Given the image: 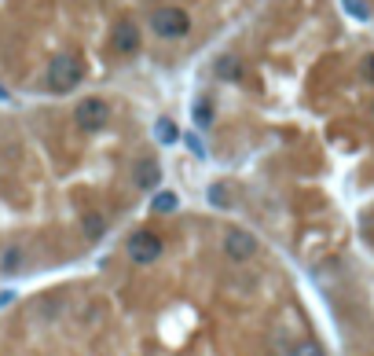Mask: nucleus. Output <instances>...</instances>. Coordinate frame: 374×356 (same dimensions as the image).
<instances>
[{
  "label": "nucleus",
  "mask_w": 374,
  "mask_h": 356,
  "mask_svg": "<svg viewBox=\"0 0 374 356\" xmlns=\"http://www.w3.org/2000/svg\"><path fill=\"white\" fill-rule=\"evenodd\" d=\"M84 77V62L77 52H59L48 67V89L52 92H74Z\"/></svg>",
  "instance_id": "nucleus-1"
},
{
  "label": "nucleus",
  "mask_w": 374,
  "mask_h": 356,
  "mask_svg": "<svg viewBox=\"0 0 374 356\" xmlns=\"http://www.w3.org/2000/svg\"><path fill=\"white\" fill-rule=\"evenodd\" d=\"M150 30L172 40V37H184L191 30V15L184 8H158V11H150Z\"/></svg>",
  "instance_id": "nucleus-2"
},
{
  "label": "nucleus",
  "mask_w": 374,
  "mask_h": 356,
  "mask_svg": "<svg viewBox=\"0 0 374 356\" xmlns=\"http://www.w3.org/2000/svg\"><path fill=\"white\" fill-rule=\"evenodd\" d=\"M74 118H77V125L84 133H99V129H106V121H110V103L99 99V96H88V99L77 103Z\"/></svg>",
  "instance_id": "nucleus-3"
},
{
  "label": "nucleus",
  "mask_w": 374,
  "mask_h": 356,
  "mask_svg": "<svg viewBox=\"0 0 374 356\" xmlns=\"http://www.w3.org/2000/svg\"><path fill=\"white\" fill-rule=\"evenodd\" d=\"M128 257L136 261V265H150V261H158L162 257V239L147 232V228H140V232H132L128 235Z\"/></svg>",
  "instance_id": "nucleus-4"
},
{
  "label": "nucleus",
  "mask_w": 374,
  "mask_h": 356,
  "mask_svg": "<svg viewBox=\"0 0 374 356\" xmlns=\"http://www.w3.org/2000/svg\"><path fill=\"white\" fill-rule=\"evenodd\" d=\"M224 254L231 261H250L257 254V239L246 232V228H228L224 232Z\"/></svg>",
  "instance_id": "nucleus-5"
},
{
  "label": "nucleus",
  "mask_w": 374,
  "mask_h": 356,
  "mask_svg": "<svg viewBox=\"0 0 374 356\" xmlns=\"http://www.w3.org/2000/svg\"><path fill=\"white\" fill-rule=\"evenodd\" d=\"M110 45H114L121 55H132L140 48V26L132 23V18H118L114 30H110Z\"/></svg>",
  "instance_id": "nucleus-6"
},
{
  "label": "nucleus",
  "mask_w": 374,
  "mask_h": 356,
  "mask_svg": "<svg viewBox=\"0 0 374 356\" xmlns=\"http://www.w3.org/2000/svg\"><path fill=\"white\" fill-rule=\"evenodd\" d=\"M132 180H136L140 191H154V187L162 184V165L154 158H140L136 162V173H132Z\"/></svg>",
  "instance_id": "nucleus-7"
},
{
  "label": "nucleus",
  "mask_w": 374,
  "mask_h": 356,
  "mask_svg": "<svg viewBox=\"0 0 374 356\" xmlns=\"http://www.w3.org/2000/svg\"><path fill=\"white\" fill-rule=\"evenodd\" d=\"M154 136H158V143H176L180 140V129H176L172 118H158L154 121Z\"/></svg>",
  "instance_id": "nucleus-8"
},
{
  "label": "nucleus",
  "mask_w": 374,
  "mask_h": 356,
  "mask_svg": "<svg viewBox=\"0 0 374 356\" xmlns=\"http://www.w3.org/2000/svg\"><path fill=\"white\" fill-rule=\"evenodd\" d=\"M176 202H180V199H176L172 191H158V195H154V202H150V209H154V213H172Z\"/></svg>",
  "instance_id": "nucleus-9"
},
{
  "label": "nucleus",
  "mask_w": 374,
  "mask_h": 356,
  "mask_svg": "<svg viewBox=\"0 0 374 356\" xmlns=\"http://www.w3.org/2000/svg\"><path fill=\"white\" fill-rule=\"evenodd\" d=\"M209 202L216 209H231V195H228V184H213L209 187Z\"/></svg>",
  "instance_id": "nucleus-10"
},
{
  "label": "nucleus",
  "mask_w": 374,
  "mask_h": 356,
  "mask_svg": "<svg viewBox=\"0 0 374 356\" xmlns=\"http://www.w3.org/2000/svg\"><path fill=\"white\" fill-rule=\"evenodd\" d=\"M216 70H220V77H224V81H238V77H242V74H238V70H242V67H238V59H231V55L220 59V62H216Z\"/></svg>",
  "instance_id": "nucleus-11"
},
{
  "label": "nucleus",
  "mask_w": 374,
  "mask_h": 356,
  "mask_svg": "<svg viewBox=\"0 0 374 356\" xmlns=\"http://www.w3.org/2000/svg\"><path fill=\"white\" fill-rule=\"evenodd\" d=\"M341 4H345V11H348L352 18H360V23H367V18H370L367 0H341Z\"/></svg>",
  "instance_id": "nucleus-12"
},
{
  "label": "nucleus",
  "mask_w": 374,
  "mask_h": 356,
  "mask_svg": "<svg viewBox=\"0 0 374 356\" xmlns=\"http://www.w3.org/2000/svg\"><path fill=\"white\" fill-rule=\"evenodd\" d=\"M290 356H326V352H323V345H319V342L304 338V342H297V345H294V352H290Z\"/></svg>",
  "instance_id": "nucleus-13"
},
{
  "label": "nucleus",
  "mask_w": 374,
  "mask_h": 356,
  "mask_svg": "<svg viewBox=\"0 0 374 356\" xmlns=\"http://www.w3.org/2000/svg\"><path fill=\"white\" fill-rule=\"evenodd\" d=\"M18 265H22V250H15V246L4 250V257H0V272H15Z\"/></svg>",
  "instance_id": "nucleus-14"
},
{
  "label": "nucleus",
  "mask_w": 374,
  "mask_h": 356,
  "mask_svg": "<svg viewBox=\"0 0 374 356\" xmlns=\"http://www.w3.org/2000/svg\"><path fill=\"white\" fill-rule=\"evenodd\" d=\"M84 232H88V239H99L103 235V217L99 213H88L84 217Z\"/></svg>",
  "instance_id": "nucleus-15"
},
{
  "label": "nucleus",
  "mask_w": 374,
  "mask_h": 356,
  "mask_svg": "<svg viewBox=\"0 0 374 356\" xmlns=\"http://www.w3.org/2000/svg\"><path fill=\"white\" fill-rule=\"evenodd\" d=\"M209 121H213V107H209V103H198V107H194V125H202V129H206Z\"/></svg>",
  "instance_id": "nucleus-16"
},
{
  "label": "nucleus",
  "mask_w": 374,
  "mask_h": 356,
  "mask_svg": "<svg viewBox=\"0 0 374 356\" xmlns=\"http://www.w3.org/2000/svg\"><path fill=\"white\" fill-rule=\"evenodd\" d=\"M363 77H367V81H374V55H367V59H363Z\"/></svg>",
  "instance_id": "nucleus-17"
},
{
  "label": "nucleus",
  "mask_w": 374,
  "mask_h": 356,
  "mask_svg": "<svg viewBox=\"0 0 374 356\" xmlns=\"http://www.w3.org/2000/svg\"><path fill=\"white\" fill-rule=\"evenodd\" d=\"M187 148H191V151H194V155H206V148H202V143H198V140H194V136H187Z\"/></svg>",
  "instance_id": "nucleus-18"
},
{
  "label": "nucleus",
  "mask_w": 374,
  "mask_h": 356,
  "mask_svg": "<svg viewBox=\"0 0 374 356\" xmlns=\"http://www.w3.org/2000/svg\"><path fill=\"white\" fill-rule=\"evenodd\" d=\"M0 99H8V89H0Z\"/></svg>",
  "instance_id": "nucleus-19"
},
{
  "label": "nucleus",
  "mask_w": 374,
  "mask_h": 356,
  "mask_svg": "<svg viewBox=\"0 0 374 356\" xmlns=\"http://www.w3.org/2000/svg\"><path fill=\"white\" fill-rule=\"evenodd\" d=\"M370 111H374V103H370Z\"/></svg>",
  "instance_id": "nucleus-20"
}]
</instances>
